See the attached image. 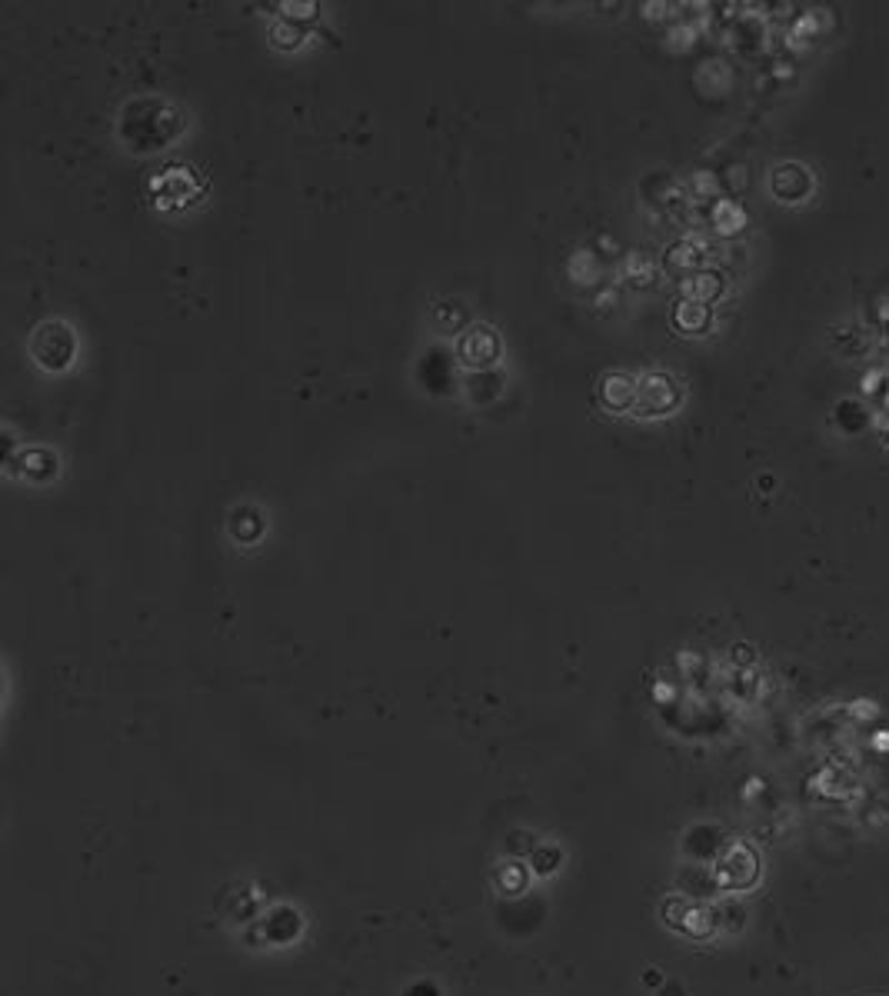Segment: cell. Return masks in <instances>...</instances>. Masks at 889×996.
Instances as JSON below:
<instances>
[{"label": "cell", "mask_w": 889, "mask_h": 996, "mask_svg": "<svg viewBox=\"0 0 889 996\" xmlns=\"http://www.w3.org/2000/svg\"><path fill=\"white\" fill-rule=\"evenodd\" d=\"M676 889H679V896H689V900H700V904H707V900H713L717 893H723L713 866H707V863H686V866H679Z\"/></svg>", "instance_id": "277c9868"}, {"label": "cell", "mask_w": 889, "mask_h": 996, "mask_svg": "<svg viewBox=\"0 0 889 996\" xmlns=\"http://www.w3.org/2000/svg\"><path fill=\"white\" fill-rule=\"evenodd\" d=\"M730 833L717 824H697L689 827L686 837H683V857H689L694 863H707L713 866L727 850H730Z\"/></svg>", "instance_id": "3957f363"}, {"label": "cell", "mask_w": 889, "mask_h": 996, "mask_svg": "<svg viewBox=\"0 0 889 996\" xmlns=\"http://www.w3.org/2000/svg\"><path fill=\"white\" fill-rule=\"evenodd\" d=\"M717 917H720V930H740L743 927V917H746V910L740 907V904H733V900H727V904H720L717 907Z\"/></svg>", "instance_id": "8992f818"}, {"label": "cell", "mask_w": 889, "mask_h": 996, "mask_svg": "<svg viewBox=\"0 0 889 996\" xmlns=\"http://www.w3.org/2000/svg\"><path fill=\"white\" fill-rule=\"evenodd\" d=\"M663 993H669V996H686V989H683L679 983H666V986H663Z\"/></svg>", "instance_id": "52a82bcc"}, {"label": "cell", "mask_w": 889, "mask_h": 996, "mask_svg": "<svg viewBox=\"0 0 889 996\" xmlns=\"http://www.w3.org/2000/svg\"><path fill=\"white\" fill-rule=\"evenodd\" d=\"M663 924L673 927L676 933L689 937V940H710L720 933V917H717V907L710 904H700V900H689V896H666L663 907Z\"/></svg>", "instance_id": "6da1fadb"}, {"label": "cell", "mask_w": 889, "mask_h": 996, "mask_svg": "<svg viewBox=\"0 0 889 996\" xmlns=\"http://www.w3.org/2000/svg\"><path fill=\"white\" fill-rule=\"evenodd\" d=\"M713 873H717L723 893H740V889H750V886L759 883L763 860H759L756 847H750L743 840H733L730 850L713 863Z\"/></svg>", "instance_id": "7a4b0ae2"}, {"label": "cell", "mask_w": 889, "mask_h": 996, "mask_svg": "<svg viewBox=\"0 0 889 996\" xmlns=\"http://www.w3.org/2000/svg\"><path fill=\"white\" fill-rule=\"evenodd\" d=\"M563 860V853L556 850V847H537L533 853H530V866L537 870V873H553L556 870V863Z\"/></svg>", "instance_id": "5b68a950"}]
</instances>
